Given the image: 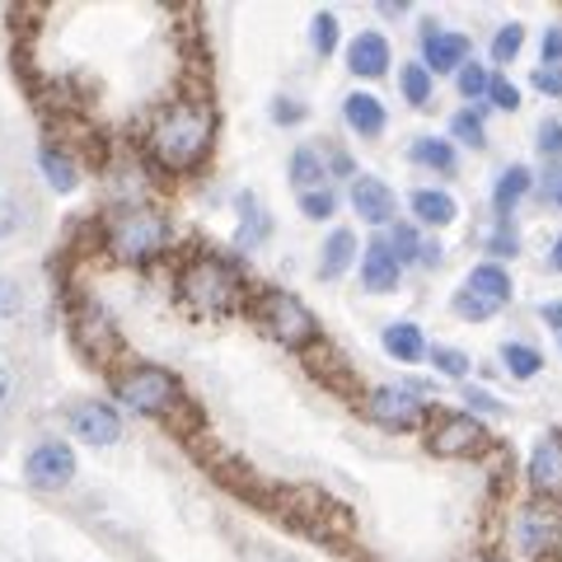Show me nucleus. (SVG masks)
<instances>
[{"label":"nucleus","instance_id":"79ce46f5","mask_svg":"<svg viewBox=\"0 0 562 562\" xmlns=\"http://www.w3.org/2000/svg\"><path fill=\"white\" fill-rule=\"evenodd\" d=\"M14 394H20V375H14V366L0 357V413H5L10 403H14Z\"/></svg>","mask_w":562,"mask_h":562},{"label":"nucleus","instance_id":"9b49d317","mask_svg":"<svg viewBox=\"0 0 562 562\" xmlns=\"http://www.w3.org/2000/svg\"><path fill=\"white\" fill-rule=\"evenodd\" d=\"M390 61H394L390 38L375 33V29H366V33H357V38L347 43V70L357 80H380L384 70H390Z\"/></svg>","mask_w":562,"mask_h":562},{"label":"nucleus","instance_id":"9d476101","mask_svg":"<svg viewBox=\"0 0 562 562\" xmlns=\"http://www.w3.org/2000/svg\"><path fill=\"white\" fill-rule=\"evenodd\" d=\"M422 52H427V70H441V76H450V70H460L469 61V33L460 29H441V24H422Z\"/></svg>","mask_w":562,"mask_h":562},{"label":"nucleus","instance_id":"aec40b11","mask_svg":"<svg viewBox=\"0 0 562 562\" xmlns=\"http://www.w3.org/2000/svg\"><path fill=\"white\" fill-rule=\"evenodd\" d=\"M235 211H239V225H235V249H239V254H249V249H258V244L272 235V216L258 206L254 192H239V198H235Z\"/></svg>","mask_w":562,"mask_h":562},{"label":"nucleus","instance_id":"6ab92c4d","mask_svg":"<svg viewBox=\"0 0 562 562\" xmlns=\"http://www.w3.org/2000/svg\"><path fill=\"white\" fill-rule=\"evenodd\" d=\"M342 117H347V127L357 132V136H366V140L384 136V127H390V113H384V103H380L371 90L347 94V99H342Z\"/></svg>","mask_w":562,"mask_h":562},{"label":"nucleus","instance_id":"f704fd0d","mask_svg":"<svg viewBox=\"0 0 562 562\" xmlns=\"http://www.w3.org/2000/svg\"><path fill=\"white\" fill-rule=\"evenodd\" d=\"M390 249H394V258H398V262H417L427 244H422V231H413V225H394Z\"/></svg>","mask_w":562,"mask_h":562},{"label":"nucleus","instance_id":"0eeeda50","mask_svg":"<svg viewBox=\"0 0 562 562\" xmlns=\"http://www.w3.org/2000/svg\"><path fill=\"white\" fill-rule=\"evenodd\" d=\"M487 446V427L469 413H436V422L427 427V454L436 460H469Z\"/></svg>","mask_w":562,"mask_h":562},{"label":"nucleus","instance_id":"cd10ccee","mask_svg":"<svg viewBox=\"0 0 562 562\" xmlns=\"http://www.w3.org/2000/svg\"><path fill=\"white\" fill-rule=\"evenodd\" d=\"M413 160L427 165V169L454 173V146H450L446 136H417V140H413Z\"/></svg>","mask_w":562,"mask_h":562},{"label":"nucleus","instance_id":"39448f33","mask_svg":"<svg viewBox=\"0 0 562 562\" xmlns=\"http://www.w3.org/2000/svg\"><path fill=\"white\" fill-rule=\"evenodd\" d=\"M258 310H262V328H268L281 347L301 351L319 338V319H314L310 305H301L291 291H262Z\"/></svg>","mask_w":562,"mask_h":562},{"label":"nucleus","instance_id":"49530a36","mask_svg":"<svg viewBox=\"0 0 562 562\" xmlns=\"http://www.w3.org/2000/svg\"><path fill=\"white\" fill-rule=\"evenodd\" d=\"M464 394H469V403H473L479 413H506V403L492 398V394H483V390H464Z\"/></svg>","mask_w":562,"mask_h":562},{"label":"nucleus","instance_id":"1a4fd4ad","mask_svg":"<svg viewBox=\"0 0 562 562\" xmlns=\"http://www.w3.org/2000/svg\"><path fill=\"white\" fill-rule=\"evenodd\" d=\"M366 413H371V422H380V427L403 431L427 417V403H422V394L403 390V384H380V390L366 398Z\"/></svg>","mask_w":562,"mask_h":562},{"label":"nucleus","instance_id":"09e8293b","mask_svg":"<svg viewBox=\"0 0 562 562\" xmlns=\"http://www.w3.org/2000/svg\"><path fill=\"white\" fill-rule=\"evenodd\" d=\"M492 254H516V239L512 235H497V239H492Z\"/></svg>","mask_w":562,"mask_h":562},{"label":"nucleus","instance_id":"c756f323","mask_svg":"<svg viewBox=\"0 0 562 562\" xmlns=\"http://www.w3.org/2000/svg\"><path fill=\"white\" fill-rule=\"evenodd\" d=\"M450 136L464 140V146H473V150H483V146H487L483 109H460V113H454V117H450Z\"/></svg>","mask_w":562,"mask_h":562},{"label":"nucleus","instance_id":"f3484780","mask_svg":"<svg viewBox=\"0 0 562 562\" xmlns=\"http://www.w3.org/2000/svg\"><path fill=\"white\" fill-rule=\"evenodd\" d=\"M33 221H38V211H33V202L24 198V192L20 188H0V249L29 239Z\"/></svg>","mask_w":562,"mask_h":562},{"label":"nucleus","instance_id":"8fccbe9b","mask_svg":"<svg viewBox=\"0 0 562 562\" xmlns=\"http://www.w3.org/2000/svg\"><path fill=\"white\" fill-rule=\"evenodd\" d=\"M549 258H553V268H558V272H562V239H558V244H553V254H549Z\"/></svg>","mask_w":562,"mask_h":562},{"label":"nucleus","instance_id":"5701e85b","mask_svg":"<svg viewBox=\"0 0 562 562\" xmlns=\"http://www.w3.org/2000/svg\"><path fill=\"white\" fill-rule=\"evenodd\" d=\"M351 262H357V235L342 231V225H338V231H333V235L324 239V254H319V277H324V281H338V277L351 268Z\"/></svg>","mask_w":562,"mask_h":562},{"label":"nucleus","instance_id":"e433bc0d","mask_svg":"<svg viewBox=\"0 0 562 562\" xmlns=\"http://www.w3.org/2000/svg\"><path fill=\"white\" fill-rule=\"evenodd\" d=\"M520 43H525V29L520 24H502L497 38H492V57H497V61H516Z\"/></svg>","mask_w":562,"mask_h":562},{"label":"nucleus","instance_id":"4c0bfd02","mask_svg":"<svg viewBox=\"0 0 562 562\" xmlns=\"http://www.w3.org/2000/svg\"><path fill=\"white\" fill-rule=\"evenodd\" d=\"M454 314H460L464 324H487V319H492V314H497V310H492V305H483V301H479V295H473V291H460V295H454Z\"/></svg>","mask_w":562,"mask_h":562},{"label":"nucleus","instance_id":"b1692460","mask_svg":"<svg viewBox=\"0 0 562 562\" xmlns=\"http://www.w3.org/2000/svg\"><path fill=\"white\" fill-rule=\"evenodd\" d=\"M413 216L422 225H450L460 216V206H454V198L441 188H413Z\"/></svg>","mask_w":562,"mask_h":562},{"label":"nucleus","instance_id":"423d86ee","mask_svg":"<svg viewBox=\"0 0 562 562\" xmlns=\"http://www.w3.org/2000/svg\"><path fill=\"white\" fill-rule=\"evenodd\" d=\"M24 483L33 492H61L76 483V446L61 436H38L24 454Z\"/></svg>","mask_w":562,"mask_h":562},{"label":"nucleus","instance_id":"ea45409f","mask_svg":"<svg viewBox=\"0 0 562 562\" xmlns=\"http://www.w3.org/2000/svg\"><path fill=\"white\" fill-rule=\"evenodd\" d=\"M530 85H535L543 99H562V66H539L535 76H530Z\"/></svg>","mask_w":562,"mask_h":562},{"label":"nucleus","instance_id":"f8f14e48","mask_svg":"<svg viewBox=\"0 0 562 562\" xmlns=\"http://www.w3.org/2000/svg\"><path fill=\"white\" fill-rule=\"evenodd\" d=\"M351 206L366 225H390L394 221V188L375 179V173H357L351 179Z\"/></svg>","mask_w":562,"mask_h":562},{"label":"nucleus","instance_id":"c85d7f7f","mask_svg":"<svg viewBox=\"0 0 562 562\" xmlns=\"http://www.w3.org/2000/svg\"><path fill=\"white\" fill-rule=\"evenodd\" d=\"M398 90H403V99L413 103V109H422V103L431 99V70L422 66V61H408L398 70Z\"/></svg>","mask_w":562,"mask_h":562},{"label":"nucleus","instance_id":"6e6552de","mask_svg":"<svg viewBox=\"0 0 562 562\" xmlns=\"http://www.w3.org/2000/svg\"><path fill=\"white\" fill-rule=\"evenodd\" d=\"M66 431L80 446H117L122 441V413L109 398H76L66 408Z\"/></svg>","mask_w":562,"mask_h":562},{"label":"nucleus","instance_id":"a211bd4d","mask_svg":"<svg viewBox=\"0 0 562 562\" xmlns=\"http://www.w3.org/2000/svg\"><path fill=\"white\" fill-rule=\"evenodd\" d=\"M38 173H43V183L52 192H76L80 188V165H76V155H70L66 146H57V140H43L38 146Z\"/></svg>","mask_w":562,"mask_h":562},{"label":"nucleus","instance_id":"4468645a","mask_svg":"<svg viewBox=\"0 0 562 562\" xmlns=\"http://www.w3.org/2000/svg\"><path fill=\"white\" fill-rule=\"evenodd\" d=\"M530 487L539 492L543 502L562 497V441L558 436H543L530 454Z\"/></svg>","mask_w":562,"mask_h":562},{"label":"nucleus","instance_id":"2eb2a0df","mask_svg":"<svg viewBox=\"0 0 562 562\" xmlns=\"http://www.w3.org/2000/svg\"><path fill=\"white\" fill-rule=\"evenodd\" d=\"M516 543H520V553H543V549H553L558 543V516L549 512V506H525V512L516 516Z\"/></svg>","mask_w":562,"mask_h":562},{"label":"nucleus","instance_id":"3c124183","mask_svg":"<svg viewBox=\"0 0 562 562\" xmlns=\"http://www.w3.org/2000/svg\"><path fill=\"white\" fill-rule=\"evenodd\" d=\"M558 206H562V183H558Z\"/></svg>","mask_w":562,"mask_h":562},{"label":"nucleus","instance_id":"c03bdc74","mask_svg":"<svg viewBox=\"0 0 562 562\" xmlns=\"http://www.w3.org/2000/svg\"><path fill=\"white\" fill-rule=\"evenodd\" d=\"M324 173H338V179H357V165H351L347 150H333L324 160Z\"/></svg>","mask_w":562,"mask_h":562},{"label":"nucleus","instance_id":"4be33fe9","mask_svg":"<svg viewBox=\"0 0 562 562\" xmlns=\"http://www.w3.org/2000/svg\"><path fill=\"white\" fill-rule=\"evenodd\" d=\"M464 291H473V295H479L483 305L502 310L506 301H512V277H506V268H497V262H479Z\"/></svg>","mask_w":562,"mask_h":562},{"label":"nucleus","instance_id":"a878e982","mask_svg":"<svg viewBox=\"0 0 562 562\" xmlns=\"http://www.w3.org/2000/svg\"><path fill=\"white\" fill-rule=\"evenodd\" d=\"M286 179H291V188H295V198H301V192H314V188H324V160H319V150H314V146H301V150H291Z\"/></svg>","mask_w":562,"mask_h":562},{"label":"nucleus","instance_id":"a19ab883","mask_svg":"<svg viewBox=\"0 0 562 562\" xmlns=\"http://www.w3.org/2000/svg\"><path fill=\"white\" fill-rule=\"evenodd\" d=\"M272 117L281 122V127H295V122L305 117V103H295L291 94H277V99H272Z\"/></svg>","mask_w":562,"mask_h":562},{"label":"nucleus","instance_id":"de8ad7c7","mask_svg":"<svg viewBox=\"0 0 562 562\" xmlns=\"http://www.w3.org/2000/svg\"><path fill=\"white\" fill-rule=\"evenodd\" d=\"M543 319H549L558 333H562V301H553V305H543Z\"/></svg>","mask_w":562,"mask_h":562},{"label":"nucleus","instance_id":"58836bf2","mask_svg":"<svg viewBox=\"0 0 562 562\" xmlns=\"http://www.w3.org/2000/svg\"><path fill=\"white\" fill-rule=\"evenodd\" d=\"M431 361H436V371L450 375V380H464L469 375V357H464V351H454V347H436Z\"/></svg>","mask_w":562,"mask_h":562},{"label":"nucleus","instance_id":"412c9836","mask_svg":"<svg viewBox=\"0 0 562 562\" xmlns=\"http://www.w3.org/2000/svg\"><path fill=\"white\" fill-rule=\"evenodd\" d=\"M380 342H384V351H390L394 361H403V366H417L422 357H427V338H422V328L417 324H408V319H398V324H390L380 333Z\"/></svg>","mask_w":562,"mask_h":562},{"label":"nucleus","instance_id":"f257e3e1","mask_svg":"<svg viewBox=\"0 0 562 562\" xmlns=\"http://www.w3.org/2000/svg\"><path fill=\"white\" fill-rule=\"evenodd\" d=\"M211 140H216V109H211L202 94H173L150 117L146 150H150L155 165L183 173V169H198L206 160Z\"/></svg>","mask_w":562,"mask_h":562},{"label":"nucleus","instance_id":"603ef678","mask_svg":"<svg viewBox=\"0 0 562 562\" xmlns=\"http://www.w3.org/2000/svg\"><path fill=\"white\" fill-rule=\"evenodd\" d=\"M479 562H502V558H479Z\"/></svg>","mask_w":562,"mask_h":562},{"label":"nucleus","instance_id":"2f4dec72","mask_svg":"<svg viewBox=\"0 0 562 562\" xmlns=\"http://www.w3.org/2000/svg\"><path fill=\"white\" fill-rule=\"evenodd\" d=\"M310 43H314L319 57H333V52H338V14H333V10L314 14V20H310Z\"/></svg>","mask_w":562,"mask_h":562},{"label":"nucleus","instance_id":"f03ea898","mask_svg":"<svg viewBox=\"0 0 562 562\" xmlns=\"http://www.w3.org/2000/svg\"><path fill=\"white\" fill-rule=\"evenodd\" d=\"M244 295H249V286H244V272L235 268V262L211 258V254L183 262V272H179V301L192 314H231V310L244 305Z\"/></svg>","mask_w":562,"mask_h":562},{"label":"nucleus","instance_id":"bb28decb","mask_svg":"<svg viewBox=\"0 0 562 562\" xmlns=\"http://www.w3.org/2000/svg\"><path fill=\"white\" fill-rule=\"evenodd\" d=\"M33 305V291L20 272H0V324H20Z\"/></svg>","mask_w":562,"mask_h":562},{"label":"nucleus","instance_id":"c9c22d12","mask_svg":"<svg viewBox=\"0 0 562 562\" xmlns=\"http://www.w3.org/2000/svg\"><path fill=\"white\" fill-rule=\"evenodd\" d=\"M454 76H460L454 85H460V94H464V99H483V94H487V66L464 61L460 70H454Z\"/></svg>","mask_w":562,"mask_h":562},{"label":"nucleus","instance_id":"20e7f679","mask_svg":"<svg viewBox=\"0 0 562 562\" xmlns=\"http://www.w3.org/2000/svg\"><path fill=\"white\" fill-rule=\"evenodd\" d=\"M113 394L122 408L136 417H165L179 408V398H183L179 380H173L165 366H127V371L113 375Z\"/></svg>","mask_w":562,"mask_h":562},{"label":"nucleus","instance_id":"7ed1b4c3","mask_svg":"<svg viewBox=\"0 0 562 562\" xmlns=\"http://www.w3.org/2000/svg\"><path fill=\"white\" fill-rule=\"evenodd\" d=\"M169 216L165 211H155L150 202H127L122 211H113L109 231H103V239H109V254L117 262H132V268H140V262H155L165 249H169Z\"/></svg>","mask_w":562,"mask_h":562},{"label":"nucleus","instance_id":"72a5a7b5","mask_svg":"<svg viewBox=\"0 0 562 562\" xmlns=\"http://www.w3.org/2000/svg\"><path fill=\"white\" fill-rule=\"evenodd\" d=\"M492 109H502V113H516L520 109V90L506 76H487V94H483Z\"/></svg>","mask_w":562,"mask_h":562},{"label":"nucleus","instance_id":"ddd939ff","mask_svg":"<svg viewBox=\"0 0 562 562\" xmlns=\"http://www.w3.org/2000/svg\"><path fill=\"white\" fill-rule=\"evenodd\" d=\"M76 342H80L85 357L109 361L117 351V328H113V319L99 305H80V314H76Z\"/></svg>","mask_w":562,"mask_h":562},{"label":"nucleus","instance_id":"393cba45","mask_svg":"<svg viewBox=\"0 0 562 562\" xmlns=\"http://www.w3.org/2000/svg\"><path fill=\"white\" fill-rule=\"evenodd\" d=\"M535 188V173L525 169V165H512L497 179V188H492V206H497V216H512L516 202H525V192Z\"/></svg>","mask_w":562,"mask_h":562},{"label":"nucleus","instance_id":"37998d69","mask_svg":"<svg viewBox=\"0 0 562 562\" xmlns=\"http://www.w3.org/2000/svg\"><path fill=\"white\" fill-rule=\"evenodd\" d=\"M539 150L549 155V160H558L562 155V122H543L539 127Z\"/></svg>","mask_w":562,"mask_h":562},{"label":"nucleus","instance_id":"473e14b6","mask_svg":"<svg viewBox=\"0 0 562 562\" xmlns=\"http://www.w3.org/2000/svg\"><path fill=\"white\" fill-rule=\"evenodd\" d=\"M301 211H305L310 221H328L333 211H338V192H333L328 183L314 188V192H301Z\"/></svg>","mask_w":562,"mask_h":562},{"label":"nucleus","instance_id":"a18cd8bd","mask_svg":"<svg viewBox=\"0 0 562 562\" xmlns=\"http://www.w3.org/2000/svg\"><path fill=\"white\" fill-rule=\"evenodd\" d=\"M543 66H562V29L553 24V29H543Z\"/></svg>","mask_w":562,"mask_h":562},{"label":"nucleus","instance_id":"7c9ffc66","mask_svg":"<svg viewBox=\"0 0 562 562\" xmlns=\"http://www.w3.org/2000/svg\"><path fill=\"white\" fill-rule=\"evenodd\" d=\"M502 361H506V371H512L516 380L539 375V366H543L539 351H535V347H525V342H506V347H502Z\"/></svg>","mask_w":562,"mask_h":562},{"label":"nucleus","instance_id":"dca6fc26","mask_svg":"<svg viewBox=\"0 0 562 562\" xmlns=\"http://www.w3.org/2000/svg\"><path fill=\"white\" fill-rule=\"evenodd\" d=\"M398 272H403V262L394 258L390 239H371V244H366V258H361V286L366 291H375V295L394 291L398 286Z\"/></svg>","mask_w":562,"mask_h":562}]
</instances>
